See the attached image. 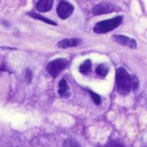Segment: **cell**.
<instances>
[{
	"label": "cell",
	"instance_id": "9a60e30c",
	"mask_svg": "<svg viewBox=\"0 0 147 147\" xmlns=\"http://www.w3.org/2000/svg\"><path fill=\"white\" fill-rule=\"evenodd\" d=\"M105 147H124V146L122 145L119 141H117V140H110Z\"/></svg>",
	"mask_w": 147,
	"mask_h": 147
},
{
	"label": "cell",
	"instance_id": "2e32d148",
	"mask_svg": "<svg viewBox=\"0 0 147 147\" xmlns=\"http://www.w3.org/2000/svg\"><path fill=\"white\" fill-rule=\"evenodd\" d=\"M30 77H32V71L27 70V80H28V82L30 81Z\"/></svg>",
	"mask_w": 147,
	"mask_h": 147
},
{
	"label": "cell",
	"instance_id": "30bf717a",
	"mask_svg": "<svg viewBox=\"0 0 147 147\" xmlns=\"http://www.w3.org/2000/svg\"><path fill=\"white\" fill-rule=\"evenodd\" d=\"M28 16L33 17V18H36V20H39V21H42V22H45V23H47V24H52V26H57V23L54 22V21H52V20H48V18H46V17H42V16H40V15H38V13H33V12H29Z\"/></svg>",
	"mask_w": 147,
	"mask_h": 147
},
{
	"label": "cell",
	"instance_id": "7c38bea8",
	"mask_svg": "<svg viewBox=\"0 0 147 147\" xmlns=\"http://www.w3.org/2000/svg\"><path fill=\"white\" fill-rule=\"evenodd\" d=\"M90 68H92V62L90 60H86L83 64H81L80 66V72L81 74H88L90 71Z\"/></svg>",
	"mask_w": 147,
	"mask_h": 147
},
{
	"label": "cell",
	"instance_id": "8992f818",
	"mask_svg": "<svg viewBox=\"0 0 147 147\" xmlns=\"http://www.w3.org/2000/svg\"><path fill=\"white\" fill-rule=\"evenodd\" d=\"M113 40L116 42H118L119 45H123V46H127L129 48H136V41L131 39V38H128V36H124V35H115L113 36Z\"/></svg>",
	"mask_w": 147,
	"mask_h": 147
},
{
	"label": "cell",
	"instance_id": "277c9868",
	"mask_svg": "<svg viewBox=\"0 0 147 147\" xmlns=\"http://www.w3.org/2000/svg\"><path fill=\"white\" fill-rule=\"evenodd\" d=\"M74 12V6L68 1H60L57 7V13L62 20H66Z\"/></svg>",
	"mask_w": 147,
	"mask_h": 147
},
{
	"label": "cell",
	"instance_id": "52a82bcc",
	"mask_svg": "<svg viewBox=\"0 0 147 147\" xmlns=\"http://www.w3.org/2000/svg\"><path fill=\"white\" fill-rule=\"evenodd\" d=\"M81 44L80 39H64L58 42L59 48H70V47H76Z\"/></svg>",
	"mask_w": 147,
	"mask_h": 147
},
{
	"label": "cell",
	"instance_id": "4fadbf2b",
	"mask_svg": "<svg viewBox=\"0 0 147 147\" xmlns=\"http://www.w3.org/2000/svg\"><path fill=\"white\" fill-rule=\"evenodd\" d=\"M88 92H89V95L92 96V99H93V101H94L95 105H100V104H101V98H100V95H98L96 93H94V92H92V90H88Z\"/></svg>",
	"mask_w": 147,
	"mask_h": 147
},
{
	"label": "cell",
	"instance_id": "ba28073f",
	"mask_svg": "<svg viewBox=\"0 0 147 147\" xmlns=\"http://www.w3.org/2000/svg\"><path fill=\"white\" fill-rule=\"evenodd\" d=\"M53 0H40L36 3V10L39 12H47L52 9Z\"/></svg>",
	"mask_w": 147,
	"mask_h": 147
},
{
	"label": "cell",
	"instance_id": "9c48e42d",
	"mask_svg": "<svg viewBox=\"0 0 147 147\" xmlns=\"http://www.w3.org/2000/svg\"><path fill=\"white\" fill-rule=\"evenodd\" d=\"M58 93L60 96L63 98H68L69 96V86L66 83L65 80H62L59 82V87H58Z\"/></svg>",
	"mask_w": 147,
	"mask_h": 147
},
{
	"label": "cell",
	"instance_id": "5b68a950",
	"mask_svg": "<svg viewBox=\"0 0 147 147\" xmlns=\"http://www.w3.org/2000/svg\"><path fill=\"white\" fill-rule=\"evenodd\" d=\"M116 10V6L110 4V3H100L94 6L93 9V15L99 16V15H105V13H110V12H113Z\"/></svg>",
	"mask_w": 147,
	"mask_h": 147
},
{
	"label": "cell",
	"instance_id": "6da1fadb",
	"mask_svg": "<svg viewBox=\"0 0 147 147\" xmlns=\"http://www.w3.org/2000/svg\"><path fill=\"white\" fill-rule=\"evenodd\" d=\"M116 87L119 94H128L133 89V76L123 68H118L116 71Z\"/></svg>",
	"mask_w": 147,
	"mask_h": 147
},
{
	"label": "cell",
	"instance_id": "7a4b0ae2",
	"mask_svg": "<svg viewBox=\"0 0 147 147\" xmlns=\"http://www.w3.org/2000/svg\"><path fill=\"white\" fill-rule=\"evenodd\" d=\"M123 21V17L122 16H117V17H113L111 20H105V21H101L99 23H96L94 26V33L96 34H105L109 33L111 30L116 29L119 24Z\"/></svg>",
	"mask_w": 147,
	"mask_h": 147
},
{
	"label": "cell",
	"instance_id": "e0dca14e",
	"mask_svg": "<svg viewBox=\"0 0 147 147\" xmlns=\"http://www.w3.org/2000/svg\"><path fill=\"white\" fill-rule=\"evenodd\" d=\"M99 147H101V146H99Z\"/></svg>",
	"mask_w": 147,
	"mask_h": 147
},
{
	"label": "cell",
	"instance_id": "5bb4252c",
	"mask_svg": "<svg viewBox=\"0 0 147 147\" xmlns=\"http://www.w3.org/2000/svg\"><path fill=\"white\" fill-rule=\"evenodd\" d=\"M64 147H81L80 146V144L77 141H75V140H65L64 142Z\"/></svg>",
	"mask_w": 147,
	"mask_h": 147
},
{
	"label": "cell",
	"instance_id": "3957f363",
	"mask_svg": "<svg viewBox=\"0 0 147 147\" xmlns=\"http://www.w3.org/2000/svg\"><path fill=\"white\" fill-rule=\"evenodd\" d=\"M66 66H68V60L59 58V59H54L48 63L46 69H47V72L50 74L52 77H57L59 75V72H62Z\"/></svg>",
	"mask_w": 147,
	"mask_h": 147
},
{
	"label": "cell",
	"instance_id": "8fae6325",
	"mask_svg": "<svg viewBox=\"0 0 147 147\" xmlns=\"http://www.w3.org/2000/svg\"><path fill=\"white\" fill-rule=\"evenodd\" d=\"M107 72H109V68H107V65H105V64H100L96 68V74L99 76H101V77H105L107 75Z\"/></svg>",
	"mask_w": 147,
	"mask_h": 147
}]
</instances>
